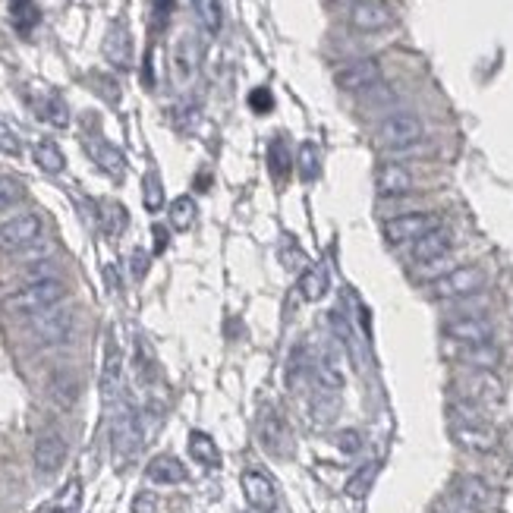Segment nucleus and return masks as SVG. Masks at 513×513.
<instances>
[{
	"mask_svg": "<svg viewBox=\"0 0 513 513\" xmlns=\"http://www.w3.org/2000/svg\"><path fill=\"white\" fill-rule=\"evenodd\" d=\"M67 296V287H63L61 280H38V284H26L22 290H16V294L7 296V312H16V315H29V319H35V315L47 312V309L61 306V300Z\"/></svg>",
	"mask_w": 513,
	"mask_h": 513,
	"instance_id": "f257e3e1",
	"label": "nucleus"
},
{
	"mask_svg": "<svg viewBox=\"0 0 513 513\" xmlns=\"http://www.w3.org/2000/svg\"><path fill=\"white\" fill-rule=\"evenodd\" d=\"M426 136V123L422 117L410 111H397V113H387L385 120L378 123L375 129V142L387 152H403V148H413L416 142H422Z\"/></svg>",
	"mask_w": 513,
	"mask_h": 513,
	"instance_id": "f03ea898",
	"label": "nucleus"
},
{
	"mask_svg": "<svg viewBox=\"0 0 513 513\" xmlns=\"http://www.w3.org/2000/svg\"><path fill=\"white\" fill-rule=\"evenodd\" d=\"M113 407L117 410H113V419H111V447L120 460H129L142 447V422L133 403L117 401Z\"/></svg>",
	"mask_w": 513,
	"mask_h": 513,
	"instance_id": "7ed1b4c3",
	"label": "nucleus"
},
{
	"mask_svg": "<svg viewBox=\"0 0 513 513\" xmlns=\"http://www.w3.org/2000/svg\"><path fill=\"white\" fill-rule=\"evenodd\" d=\"M73 327H76L73 309L54 306L47 312L35 315L32 325H29V334H32V340L38 347H63L73 337Z\"/></svg>",
	"mask_w": 513,
	"mask_h": 513,
	"instance_id": "20e7f679",
	"label": "nucleus"
},
{
	"mask_svg": "<svg viewBox=\"0 0 513 513\" xmlns=\"http://www.w3.org/2000/svg\"><path fill=\"white\" fill-rule=\"evenodd\" d=\"M485 287V271L476 265H463V268H451L444 277L432 280V296L434 300H467L476 296Z\"/></svg>",
	"mask_w": 513,
	"mask_h": 513,
	"instance_id": "39448f33",
	"label": "nucleus"
},
{
	"mask_svg": "<svg viewBox=\"0 0 513 513\" xmlns=\"http://www.w3.org/2000/svg\"><path fill=\"white\" fill-rule=\"evenodd\" d=\"M334 86L350 95L372 92V88L381 86V63L375 61V57H360V61L343 63V67L334 73Z\"/></svg>",
	"mask_w": 513,
	"mask_h": 513,
	"instance_id": "423d86ee",
	"label": "nucleus"
},
{
	"mask_svg": "<svg viewBox=\"0 0 513 513\" xmlns=\"http://www.w3.org/2000/svg\"><path fill=\"white\" fill-rule=\"evenodd\" d=\"M434 227H438V218L428 211H410V214H397V218L385 220V240L391 246H403L410 243L413 246L419 236L432 234Z\"/></svg>",
	"mask_w": 513,
	"mask_h": 513,
	"instance_id": "0eeeda50",
	"label": "nucleus"
},
{
	"mask_svg": "<svg viewBox=\"0 0 513 513\" xmlns=\"http://www.w3.org/2000/svg\"><path fill=\"white\" fill-rule=\"evenodd\" d=\"M312 378L319 381V387L325 391H340L343 387V350L337 340H325L312 356Z\"/></svg>",
	"mask_w": 513,
	"mask_h": 513,
	"instance_id": "6e6552de",
	"label": "nucleus"
},
{
	"mask_svg": "<svg viewBox=\"0 0 513 513\" xmlns=\"http://www.w3.org/2000/svg\"><path fill=\"white\" fill-rule=\"evenodd\" d=\"M41 218L35 211H26V214H16V218L4 220L0 224V249L4 252H22L29 249L35 240L41 236Z\"/></svg>",
	"mask_w": 513,
	"mask_h": 513,
	"instance_id": "1a4fd4ad",
	"label": "nucleus"
},
{
	"mask_svg": "<svg viewBox=\"0 0 513 513\" xmlns=\"http://www.w3.org/2000/svg\"><path fill=\"white\" fill-rule=\"evenodd\" d=\"M259 441L271 457H290V428L284 422V416L274 407H268L259 419Z\"/></svg>",
	"mask_w": 513,
	"mask_h": 513,
	"instance_id": "9d476101",
	"label": "nucleus"
},
{
	"mask_svg": "<svg viewBox=\"0 0 513 513\" xmlns=\"http://www.w3.org/2000/svg\"><path fill=\"white\" fill-rule=\"evenodd\" d=\"M393 22V10L385 0H360L350 7V26L360 32H381Z\"/></svg>",
	"mask_w": 513,
	"mask_h": 513,
	"instance_id": "9b49d317",
	"label": "nucleus"
},
{
	"mask_svg": "<svg viewBox=\"0 0 513 513\" xmlns=\"http://www.w3.org/2000/svg\"><path fill=\"white\" fill-rule=\"evenodd\" d=\"M32 460H35L38 476H54L63 467V460H67V441H63L57 432H45L38 441H35Z\"/></svg>",
	"mask_w": 513,
	"mask_h": 513,
	"instance_id": "f8f14e48",
	"label": "nucleus"
},
{
	"mask_svg": "<svg viewBox=\"0 0 513 513\" xmlns=\"http://www.w3.org/2000/svg\"><path fill=\"white\" fill-rule=\"evenodd\" d=\"M101 51H104V57H107L111 67H117V70L133 67V35H129L127 22H111Z\"/></svg>",
	"mask_w": 513,
	"mask_h": 513,
	"instance_id": "ddd939ff",
	"label": "nucleus"
},
{
	"mask_svg": "<svg viewBox=\"0 0 513 513\" xmlns=\"http://www.w3.org/2000/svg\"><path fill=\"white\" fill-rule=\"evenodd\" d=\"M240 482H243V494H246V501L255 507V510L259 513L277 510V488H274V482L268 479L265 473H259V469H246Z\"/></svg>",
	"mask_w": 513,
	"mask_h": 513,
	"instance_id": "4468645a",
	"label": "nucleus"
},
{
	"mask_svg": "<svg viewBox=\"0 0 513 513\" xmlns=\"http://www.w3.org/2000/svg\"><path fill=\"white\" fill-rule=\"evenodd\" d=\"M413 186H416L413 174H410L403 164H397V161L381 164L378 174H375V189H378L381 199H397V195H407V193H413Z\"/></svg>",
	"mask_w": 513,
	"mask_h": 513,
	"instance_id": "2eb2a0df",
	"label": "nucleus"
},
{
	"mask_svg": "<svg viewBox=\"0 0 513 513\" xmlns=\"http://www.w3.org/2000/svg\"><path fill=\"white\" fill-rule=\"evenodd\" d=\"M101 397L107 407H113L117 401H123V356L117 350V343H107L104 356V372H101Z\"/></svg>",
	"mask_w": 513,
	"mask_h": 513,
	"instance_id": "dca6fc26",
	"label": "nucleus"
},
{
	"mask_svg": "<svg viewBox=\"0 0 513 513\" xmlns=\"http://www.w3.org/2000/svg\"><path fill=\"white\" fill-rule=\"evenodd\" d=\"M447 337L460 340V343H469V347H476V343H488V340L494 337V327L488 319H479V315H467V319H453L447 321Z\"/></svg>",
	"mask_w": 513,
	"mask_h": 513,
	"instance_id": "f3484780",
	"label": "nucleus"
},
{
	"mask_svg": "<svg viewBox=\"0 0 513 513\" xmlns=\"http://www.w3.org/2000/svg\"><path fill=\"white\" fill-rule=\"evenodd\" d=\"M451 434L463 451L473 453H492L498 447V434H494V428H488V422H482V426H460V422H453Z\"/></svg>",
	"mask_w": 513,
	"mask_h": 513,
	"instance_id": "a211bd4d",
	"label": "nucleus"
},
{
	"mask_svg": "<svg viewBox=\"0 0 513 513\" xmlns=\"http://www.w3.org/2000/svg\"><path fill=\"white\" fill-rule=\"evenodd\" d=\"M86 152L107 177L123 180V174H127V158H123L120 148L111 145V142H104V139H86Z\"/></svg>",
	"mask_w": 513,
	"mask_h": 513,
	"instance_id": "6ab92c4d",
	"label": "nucleus"
},
{
	"mask_svg": "<svg viewBox=\"0 0 513 513\" xmlns=\"http://www.w3.org/2000/svg\"><path fill=\"white\" fill-rule=\"evenodd\" d=\"M453 246V236L447 234V230H441V227H434L432 234L419 236V240L410 246V259L416 261V265H428V261L434 259H444L447 252H451Z\"/></svg>",
	"mask_w": 513,
	"mask_h": 513,
	"instance_id": "aec40b11",
	"label": "nucleus"
},
{
	"mask_svg": "<svg viewBox=\"0 0 513 513\" xmlns=\"http://www.w3.org/2000/svg\"><path fill=\"white\" fill-rule=\"evenodd\" d=\"M460 387H463V397L473 403H498L501 401V381L494 378L492 372H473L467 378H460Z\"/></svg>",
	"mask_w": 513,
	"mask_h": 513,
	"instance_id": "412c9836",
	"label": "nucleus"
},
{
	"mask_svg": "<svg viewBox=\"0 0 513 513\" xmlns=\"http://www.w3.org/2000/svg\"><path fill=\"white\" fill-rule=\"evenodd\" d=\"M453 494H457V501H460L463 507H469L473 513L492 507V501H494V492L488 488L485 479H479V476H460Z\"/></svg>",
	"mask_w": 513,
	"mask_h": 513,
	"instance_id": "4be33fe9",
	"label": "nucleus"
},
{
	"mask_svg": "<svg viewBox=\"0 0 513 513\" xmlns=\"http://www.w3.org/2000/svg\"><path fill=\"white\" fill-rule=\"evenodd\" d=\"M145 476L154 485H180V482H186V467L170 453H161L145 467Z\"/></svg>",
	"mask_w": 513,
	"mask_h": 513,
	"instance_id": "5701e85b",
	"label": "nucleus"
},
{
	"mask_svg": "<svg viewBox=\"0 0 513 513\" xmlns=\"http://www.w3.org/2000/svg\"><path fill=\"white\" fill-rule=\"evenodd\" d=\"M35 111H38L41 120H47L51 127H70V107L67 101L61 98L57 92H45L38 101H35Z\"/></svg>",
	"mask_w": 513,
	"mask_h": 513,
	"instance_id": "b1692460",
	"label": "nucleus"
},
{
	"mask_svg": "<svg viewBox=\"0 0 513 513\" xmlns=\"http://www.w3.org/2000/svg\"><path fill=\"white\" fill-rule=\"evenodd\" d=\"M47 393H51V401L57 403V407L70 410L79 401V381H76L73 372H57L51 378V385H47Z\"/></svg>",
	"mask_w": 513,
	"mask_h": 513,
	"instance_id": "393cba45",
	"label": "nucleus"
},
{
	"mask_svg": "<svg viewBox=\"0 0 513 513\" xmlns=\"http://www.w3.org/2000/svg\"><path fill=\"white\" fill-rule=\"evenodd\" d=\"M189 453H193V460L205 469H218L220 467V451L218 444L211 441V434L205 432H193L189 434Z\"/></svg>",
	"mask_w": 513,
	"mask_h": 513,
	"instance_id": "a878e982",
	"label": "nucleus"
},
{
	"mask_svg": "<svg viewBox=\"0 0 513 513\" xmlns=\"http://www.w3.org/2000/svg\"><path fill=\"white\" fill-rule=\"evenodd\" d=\"M331 287V277H327V268L325 265H309L300 277V294L306 296L309 302H319L321 296L327 294Z\"/></svg>",
	"mask_w": 513,
	"mask_h": 513,
	"instance_id": "bb28decb",
	"label": "nucleus"
},
{
	"mask_svg": "<svg viewBox=\"0 0 513 513\" xmlns=\"http://www.w3.org/2000/svg\"><path fill=\"white\" fill-rule=\"evenodd\" d=\"M457 356H460V362H467L469 368H479V372H492L501 360V353L492 347V343H476V347L463 343V350Z\"/></svg>",
	"mask_w": 513,
	"mask_h": 513,
	"instance_id": "cd10ccee",
	"label": "nucleus"
},
{
	"mask_svg": "<svg viewBox=\"0 0 513 513\" xmlns=\"http://www.w3.org/2000/svg\"><path fill=\"white\" fill-rule=\"evenodd\" d=\"M32 158H35V164L45 170V174H61L63 167H67V158H63L61 145H57V142H51V139H41L38 145H35Z\"/></svg>",
	"mask_w": 513,
	"mask_h": 513,
	"instance_id": "c85d7f7f",
	"label": "nucleus"
},
{
	"mask_svg": "<svg viewBox=\"0 0 513 513\" xmlns=\"http://www.w3.org/2000/svg\"><path fill=\"white\" fill-rule=\"evenodd\" d=\"M195 20L205 29L208 35H218L224 26V10H220V0H193Z\"/></svg>",
	"mask_w": 513,
	"mask_h": 513,
	"instance_id": "c756f323",
	"label": "nucleus"
},
{
	"mask_svg": "<svg viewBox=\"0 0 513 513\" xmlns=\"http://www.w3.org/2000/svg\"><path fill=\"white\" fill-rule=\"evenodd\" d=\"M98 218L107 236H120L127 230V208L117 202H98Z\"/></svg>",
	"mask_w": 513,
	"mask_h": 513,
	"instance_id": "7c9ffc66",
	"label": "nucleus"
},
{
	"mask_svg": "<svg viewBox=\"0 0 513 513\" xmlns=\"http://www.w3.org/2000/svg\"><path fill=\"white\" fill-rule=\"evenodd\" d=\"M195 214H199V205H195L193 195H180V199L170 202V224H174V230H189L195 224Z\"/></svg>",
	"mask_w": 513,
	"mask_h": 513,
	"instance_id": "2f4dec72",
	"label": "nucleus"
},
{
	"mask_svg": "<svg viewBox=\"0 0 513 513\" xmlns=\"http://www.w3.org/2000/svg\"><path fill=\"white\" fill-rule=\"evenodd\" d=\"M296 167H300V177L306 183H312L319 177V167H321V152L315 142H302L300 154H296Z\"/></svg>",
	"mask_w": 513,
	"mask_h": 513,
	"instance_id": "473e14b6",
	"label": "nucleus"
},
{
	"mask_svg": "<svg viewBox=\"0 0 513 513\" xmlns=\"http://www.w3.org/2000/svg\"><path fill=\"white\" fill-rule=\"evenodd\" d=\"M309 410H312L315 426H327V422L337 416V397H334V391H325V387H321V393H315Z\"/></svg>",
	"mask_w": 513,
	"mask_h": 513,
	"instance_id": "72a5a7b5",
	"label": "nucleus"
},
{
	"mask_svg": "<svg viewBox=\"0 0 513 513\" xmlns=\"http://www.w3.org/2000/svg\"><path fill=\"white\" fill-rule=\"evenodd\" d=\"M10 16L20 32H29L38 22V7H35V0H10Z\"/></svg>",
	"mask_w": 513,
	"mask_h": 513,
	"instance_id": "f704fd0d",
	"label": "nucleus"
},
{
	"mask_svg": "<svg viewBox=\"0 0 513 513\" xmlns=\"http://www.w3.org/2000/svg\"><path fill=\"white\" fill-rule=\"evenodd\" d=\"M174 67H177V79H189L195 70V45L193 38H180L177 45V54H174Z\"/></svg>",
	"mask_w": 513,
	"mask_h": 513,
	"instance_id": "c9c22d12",
	"label": "nucleus"
},
{
	"mask_svg": "<svg viewBox=\"0 0 513 513\" xmlns=\"http://www.w3.org/2000/svg\"><path fill=\"white\" fill-rule=\"evenodd\" d=\"M142 202H145L148 211H161V205H164V183L154 170H148L145 180H142Z\"/></svg>",
	"mask_w": 513,
	"mask_h": 513,
	"instance_id": "e433bc0d",
	"label": "nucleus"
},
{
	"mask_svg": "<svg viewBox=\"0 0 513 513\" xmlns=\"http://www.w3.org/2000/svg\"><path fill=\"white\" fill-rule=\"evenodd\" d=\"M375 476H378V463H366V467L356 469V476L347 482V494L350 498H366L368 488H372Z\"/></svg>",
	"mask_w": 513,
	"mask_h": 513,
	"instance_id": "4c0bfd02",
	"label": "nucleus"
},
{
	"mask_svg": "<svg viewBox=\"0 0 513 513\" xmlns=\"http://www.w3.org/2000/svg\"><path fill=\"white\" fill-rule=\"evenodd\" d=\"M79 504H82V482L70 479L67 488H63V492L57 494V501H54V513H76Z\"/></svg>",
	"mask_w": 513,
	"mask_h": 513,
	"instance_id": "58836bf2",
	"label": "nucleus"
},
{
	"mask_svg": "<svg viewBox=\"0 0 513 513\" xmlns=\"http://www.w3.org/2000/svg\"><path fill=\"white\" fill-rule=\"evenodd\" d=\"M22 199V183L16 177L0 174V211H10Z\"/></svg>",
	"mask_w": 513,
	"mask_h": 513,
	"instance_id": "ea45409f",
	"label": "nucleus"
},
{
	"mask_svg": "<svg viewBox=\"0 0 513 513\" xmlns=\"http://www.w3.org/2000/svg\"><path fill=\"white\" fill-rule=\"evenodd\" d=\"M280 261L290 268V271H300V268H309V255L302 252L296 243H284L280 246Z\"/></svg>",
	"mask_w": 513,
	"mask_h": 513,
	"instance_id": "a19ab883",
	"label": "nucleus"
},
{
	"mask_svg": "<svg viewBox=\"0 0 513 513\" xmlns=\"http://www.w3.org/2000/svg\"><path fill=\"white\" fill-rule=\"evenodd\" d=\"M0 152L4 154H20L22 152V142L16 136V129H10V123H0Z\"/></svg>",
	"mask_w": 513,
	"mask_h": 513,
	"instance_id": "79ce46f5",
	"label": "nucleus"
},
{
	"mask_svg": "<svg viewBox=\"0 0 513 513\" xmlns=\"http://www.w3.org/2000/svg\"><path fill=\"white\" fill-rule=\"evenodd\" d=\"M360 447H362V434L353 432V428H347V432L337 434V451H340V453L353 457V453H360Z\"/></svg>",
	"mask_w": 513,
	"mask_h": 513,
	"instance_id": "37998d69",
	"label": "nucleus"
},
{
	"mask_svg": "<svg viewBox=\"0 0 513 513\" xmlns=\"http://www.w3.org/2000/svg\"><path fill=\"white\" fill-rule=\"evenodd\" d=\"M268 161H271V167H274V174H284L287 170V148H284V142H271V148H268Z\"/></svg>",
	"mask_w": 513,
	"mask_h": 513,
	"instance_id": "c03bdc74",
	"label": "nucleus"
},
{
	"mask_svg": "<svg viewBox=\"0 0 513 513\" xmlns=\"http://www.w3.org/2000/svg\"><path fill=\"white\" fill-rule=\"evenodd\" d=\"M26 280L29 284H38V280H54V265L51 261H38L26 271Z\"/></svg>",
	"mask_w": 513,
	"mask_h": 513,
	"instance_id": "a18cd8bd",
	"label": "nucleus"
},
{
	"mask_svg": "<svg viewBox=\"0 0 513 513\" xmlns=\"http://www.w3.org/2000/svg\"><path fill=\"white\" fill-rule=\"evenodd\" d=\"M249 104H252V111H259V113H268L271 111V92H268V88H255L252 95H249Z\"/></svg>",
	"mask_w": 513,
	"mask_h": 513,
	"instance_id": "49530a36",
	"label": "nucleus"
},
{
	"mask_svg": "<svg viewBox=\"0 0 513 513\" xmlns=\"http://www.w3.org/2000/svg\"><path fill=\"white\" fill-rule=\"evenodd\" d=\"M129 265H133V277L142 280L148 271V255L142 252V249H133V255H129Z\"/></svg>",
	"mask_w": 513,
	"mask_h": 513,
	"instance_id": "de8ad7c7",
	"label": "nucleus"
},
{
	"mask_svg": "<svg viewBox=\"0 0 513 513\" xmlns=\"http://www.w3.org/2000/svg\"><path fill=\"white\" fill-rule=\"evenodd\" d=\"M164 246H167L164 227H154V252H164Z\"/></svg>",
	"mask_w": 513,
	"mask_h": 513,
	"instance_id": "09e8293b",
	"label": "nucleus"
},
{
	"mask_svg": "<svg viewBox=\"0 0 513 513\" xmlns=\"http://www.w3.org/2000/svg\"><path fill=\"white\" fill-rule=\"evenodd\" d=\"M337 4H350V7H353V4H360V0H337Z\"/></svg>",
	"mask_w": 513,
	"mask_h": 513,
	"instance_id": "8fccbe9b",
	"label": "nucleus"
}]
</instances>
